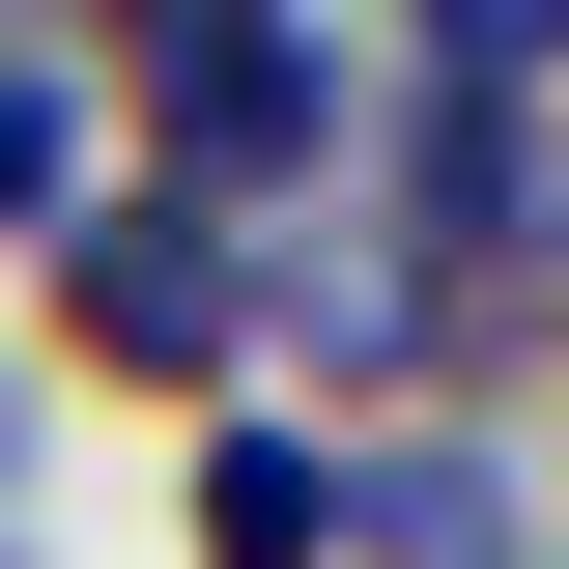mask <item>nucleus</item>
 <instances>
[{
    "mask_svg": "<svg viewBox=\"0 0 569 569\" xmlns=\"http://www.w3.org/2000/svg\"><path fill=\"white\" fill-rule=\"evenodd\" d=\"M171 541H200V569H342V456L228 399V427H200V512H171Z\"/></svg>",
    "mask_w": 569,
    "mask_h": 569,
    "instance_id": "nucleus-3",
    "label": "nucleus"
},
{
    "mask_svg": "<svg viewBox=\"0 0 569 569\" xmlns=\"http://www.w3.org/2000/svg\"><path fill=\"white\" fill-rule=\"evenodd\" d=\"M58 342L114 370V399H200V427H228V370H257V257H228L200 200H86V228H58Z\"/></svg>",
    "mask_w": 569,
    "mask_h": 569,
    "instance_id": "nucleus-2",
    "label": "nucleus"
},
{
    "mask_svg": "<svg viewBox=\"0 0 569 569\" xmlns=\"http://www.w3.org/2000/svg\"><path fill=\"white\" fill-rule=\"evenodd\" d=\"M0 228H29V257L86 228V86H58V58H0Z\"/></svg>",
    "mask_w": 569,
    "mask_h": 569,
    "instance_id": "nucleus-5",
    "label": "nucleus"
},
{
    "mask_svg": "<svg viewBox=\"0 0 569 569\" xmlns=\"http://www.w3.org/2000/svg\"><path fill=\"white\" fill-rule=\"evenodd\" d=\"M512 541H541L512 456H427V427H399V456H342V569H512Z\"/></svg>",
    "mask_w": 569,
    "mask_h": 569,
    "instance_id": "nucleus-4",
    "label": "nucleus"
},
{
    "mask_svg": "<svg viewBox=\"0 0 569 569\" xmlns=\"http://www.w3.org/2000/svg\"><path fill=\"white\" fill-rule=\"evenodd\" d=\"M114 58H142V200L257 228V200H313V171H342V29H284V0H200V29H114Z\"/></svg>",
    "mask_w": 569,
    "mask_h": 569,
    "instance_id": "nucleus-1",
    "label": "nucleus"
}]
</instances>
